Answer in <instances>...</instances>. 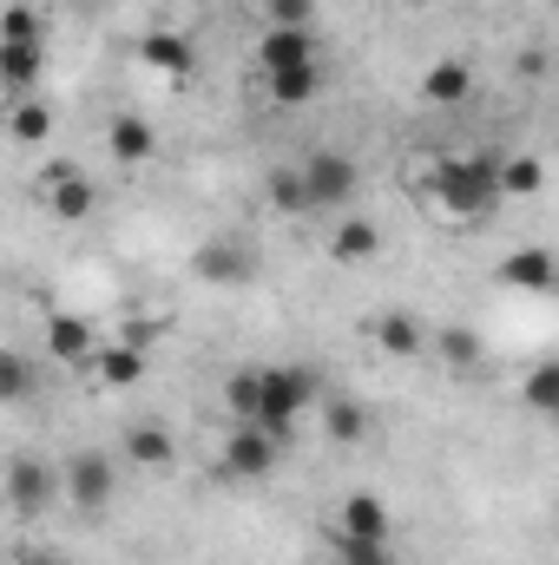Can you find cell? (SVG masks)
<instances>
[{"label": "cell", "instance_id": "1", "mask_svg": "<svg viewBox=\"0 0 559 565\" xmlns=\"http://www.w3.org/2000/svg\"><path fill=\"white\" fill-rule=\"evenodd\" d=\"M428 191L454 224H481L500 204V158H441Z\"/></svg>", "mask_w": 559, "mask_h": 565}, {"label": "cell", "instance_id": "2", "mask_svg": "<svg viewBox=\"0 0 559 565\" xmlns=\"http://www.w3.org/2000/svg\"><path fill=\"white\" fill-rule=\"evenodd\" d=\"M316 369H264V388H257V427L277 440V447H289V434H296V422H303V408L316 402Z\"/></svg>", "mask_w": 559, "mask_h": 565}, {"label": "cell", "instance_id": "3", "mask_svg": "<svg viewBox=\"0 0 559 565\" xmlns=\"http://www.w3.org/2000/svg\"><path fill=\"white\" fill-rule=\"evenodd\" d=\"M0 493H7V507H13L20 520H40V513L60 500V467H53L46 454L20 447V454H7V467H0Z\"/></svg>", "mask_w": 559, "mask_h": 565}, {"label": "cell", "instance_id": "4", "mask_svg": "<svg viewBox=\"0 0 559 565\" xmlns=\"http://www.w3.org/2000/svg\"><path fill=\"white\" fill-rule=\"evenodd\" d=\"M257 270H264V257H257V244L238 237V231H218V237H204V244L191 250V277L211 282V289H244Z\"/></svg>", "mask_w": 559, "mask_h": 565}, {"label": "cell", "instance_id": "5", "mask_svg": "<svg viewBox=\"0 0 559 565\" xmlns=\"http://www.w3.org/2000/svg\"><path fill=\"white\" fill-rule=\"evenodd\" d=\"M113 493H119L113 454L80 447V454H66V460H60V500H73L80 513H106V507H113Z\"/></svg>", "mask_w": 559, "mask_h": 565}, {"label": "cell", "instance_id": "6", "mask_svg": "<svg viewBox=\"0 0 559 565\" xmlns=\"http://www.w3.org/2000/svg\"><path fill=\"white\" fill-rule=\"evenodd\" d=\"M296 171H303V191H309L316 211H349V198L362 191V164H356L349 151H316V158H303Z\"/></svg>", "mask_w": 559, "mask_h": 565}, {"label": "cell", "instance_id": "7", "mask_svg": "<svg viewBox=\"0 0 559 565\" xmlns=\"http://www.w3.org/2000/svg\"><path fill=\"white\" fill-rule=\"evenodd\" d=\"M40 198H46V211H53L60 224H80V217L99 211V184H93L80 164H46V171H40Z\"/></svg>", "mask_w": 559, "mask_h": 565}, {"label": "cell", "instance_id": "8", "mask_svg": "<svg viewBox=\"0 0 559 565\" xmlns=\"http://www.w3.org/2000/svg\"><path fill=\"white\" fill-rule=\"evenodd\" d=\"M257 66H264V79L303 73V66H323V60H316V33H309V26H264V40H257Z\"/></svg>", "mask_w": 559, "mask_h": 565}, {"label": "cell", "instance_id": "9", "mask_svg": "<svg viewBox=\"0 0 559 565\" xmlns=\"http://www.w3.org/2000/svg\"><path fill=\"white\" fill-rule=\"evenodd\" d=\"M277 460H283V447L257 422L231 427V440H224V473H238V480H264V473H277Z\"/></svg>", "mask_w": 559, "mask_h": 565}, {"label": "cell", "instance_id": "10", "mask_svg": "<svg viewBox=\"0 0 559 565\" xmlns=\"http://www.w3.org/2000/svg\"><path fill=\"white\" fill-rule=\"evenodd\" d=\"M139 66L158 79H191L198 73V46L184 33H145L139 40Z\"/></svg>", "mask_w": 559, "mask_h": 565}, {"label": "cell", "instance_id": "11", "mask_svg": "<svg viewBox=\"0 0 559 565\" xmlns=\"http://www.w3.org/2000/svg\"><path fill=\"white\" fill-rule=\"evenodd\" d=\"M46 349H53L60 362H73V369H86V362H93V349H99V329H93V316H73V309L46 316Z\"/></svg>", "mask_w": 559, "mask_h": 565}, {"label": "cell", "instance_id": "12", "mask_svg": "<svg viewBox=\"0 0 559 565\" xmlns=\"http://www.w3.org/2000/svg\"><path fill=\"white\" fill-rule=\"evenodd\" d=\"M40 73H46V46L33 40H0V86L7 93H20V99H33V86H40Z\"/></svg>", "mask_w": 559, "mask_h": 565}, {"label": "cell", "instance_id": "13", "mask_svg": "<svg viewBox=\"0 0 559 565\" xmlns=\"http://www.w3.org/2000/svg\"><path fill=\"white\" fill-rule=\"evenodd\" d=\"M336 533H342V540H382V546H389V507H382L376 493H349Z\"/></svg>", "mask_w": 559, "mask_h": 565}, {"label": "cell", "instance_id": "14", "mask_svg": "<svg viewBox=\"0 0 559 565\" xmlns=\"http://www.w3.org/2000/svg\"><path fill=\"white\" fill-rule=\"evenodd\" d=\"M93 369H99L106 388H139L145 382V349L126 335V342H113V349H93Z\"/></svg>", "mask_w": 559, "mask_h": 565}, {"label": "cell", "instance_id": "15", "mask_svg": "<svg viewBox=\"0 0 559 565\" xmlns=\"http://www.w3.org/2000/svg\"><path fill=\"white\" fill-rule=\"evenodd\" d=\"M500 282L507 289H527V296H540V289H553V250H507V264H500Z\"/></svg>", "mask_w": 559, "mask_h": 565}, {"label": "cell", "instance_id": "16", "mask_svg": "<svg viewBox=\"0 0 559 565\" xmlns=\"http://www.w3.org/2000/svg\"><path fill=\"white\" fill-rule=\"evenodd\" d=\"M106 151H113L119 164H145V158L158 151V132H151L145 119H133V113H119V119L106 126Z\"/></svg>", "mask_w": 559, "mask_h": 565}, {"label": "cell", "instance_id": "17", "mask_svg": "<svg viewBox=\"0 0 559 565\" xmlns=\"http://www.w3.org/2000/svg\"><path fill=\"white\" fill-rule=\"evenodd\" d=\"M421 93H428L434 106H461V99L474 93V66H467V60H434L428 79H421Z\"/></svg>", "mask_w": 559, "mask_h": 565}, {"label": "cell", "instance_id": "18", "mask_svg": "<svg viewBox=\"0 0 559 565\" xmlns=\"http://www.w3.org/2000/svg\"><path fill=\"white\" fill-rule=\"evenodd\" d=\"M33 395H40V369H33V355L0 349V408H20V402H33Z\"/></svg>", "mask_w": 559, "mask_h": 565}, {"label": "cell", "instance_id": "19", "mask_svg": "<svg viewBox=\"0 0 559 565\" xmlns=\"http://www.w3.org/2000/svg\"><path fill=\"white\" fill-rule=\"evenodd\" d=\"M382 250V231L369 224V217H342V231L329 237V257L336 264H362V257H376Z\"/></svg>", "mask_w": 559, "mask_h": 565}, {"label": "cell", "instance_id": "20", "mask_svg": "<svg viewBox=\"0 0 559 565\" xmlns=\"http://www.w3.org/2000/svg\"><path fill=\"white\" fill-rule=\"evenodd\" d=\"M376 342H382L389 355H421V349H428V329H421V316H409V309H389V316L376 322Z\"/></svg>", "mask_w": 559, "mask_h": 565}, {"label": "cell", "instance_id": "21", "mask_svg": "<svg viewBox=\"0 0 559 565\" xmlns=\"http://www.w3.org/2000/svg\"><path fill=\"white\" fill-rule=\"evenodd\" d=\"M126 454H133L139 467H171V460H178L171 434H165L158 422H133V427H126Z\"/></svg>", "mask_w": 559, "mask_h": 565}, {"label": "cell", "instance_id": "22", "mask_svg": "<svg viewBox=\"0 0 559 565\" xmlns=\"http://www.w3.org/2000/svg\"><path fill=\"white\" fill-rule=\"evenodd\" d=\"M271 204H277L283 217H309V211H316L309 191H303V171H296V164H277V171H271Z\"/></svg>", "mask_w": 559, "mask_h": 565}, {"label": "cell", "instance_id": "23", "mask_svg": "<svg viewBox=\"0 0 559 565\" xmlns=\"http://www.w3.org/2000/svg\"><path fill=\"white\" fill-rule=\"evenodd\" d=\"M257 388H264V369H238V375L224 382V408H231V422H257Z\"/></svg>", "mask_w": 559, "mask_h": 565}, {"label": "cell", "instance_id": "24", "mask_svg": "<svg viewBox=\"0 0 559 565\" xmlns=\"http://www.w3.org/2000/svg\"><path fill=\"white\" fill-rule=\"evenodd\" d=\"M277 106H309L323 93V66H303V73H283V79H264Z\"/></svg>", "mask_w": 559, "mask_h": 565}, {"label": "cell", "instance_id": "25", "mask_svg": "<svg viewBox=\"0 0 559 565\" xmlns=\"http://www.w3.org/2000/svg\"><path fill=\"white\" fill-rule=\"evenodd\" d=\"M547 184V164L540 158H507L500 164V198H534Z\"/></svg>", "mask_w": 559, "mask_h": 565}, {"label": "cell", "instance_id": "26", "mask_svg": "<svg viewBox=\"0 0 559 565\" xmlns=\"http://www.w3.org/2000/svg\"><path fill=\"white\" fill-rule=\"evenodd\" d=\"M7 132H13L20 145H40L46 132H53V113H46L40 99H20V106L7 113Z\"/></svg>", "mask_w": 559, "mask_h": 565}, {"label": "cell", "instance_id": "27", "mask_svg": "<svg viewBox=\"0 0 559 565\" xmlns=\"http://www.w3.org/2000/svg\"><path fill=\"white\" fill-rule=\"evenodd\" d=\"M434 349H441L447 369H474L481 362V335L474 329H434Z\"/></svg>", "mask_w": 559, "mask_h": 565}, {"label": "cell", "instance_id": "28", "mask_svg": "<svg viewBox=\"0 0 559 565\" xmlns=\"http://www.w3.org/2000/svg\"><path fill=\"white\" fill-rule=\"evenodd\" d=\"M520 395H527V408H534V415H559V362H540V369L527 375V388H520Z\"/></svg>", "mask_w": 559, "mask_h": 565}, {"label": "cell", "instance_id": "29", "mask_svg": "<svg viewBox=\"0 0 559 565\" xmlns=\"http://www.w3.org/2000/svg\"><path fill=\"white\" fill-rule=\"evenodd\" d=\"M369 434V415L356 408V402H329V440H342V447H356Z\"/></svg>", "mask_w": 559, "mask_h": 565}, {"label": "cell", "instance_id": "30", "mask_svg": "<svg viewBox=\"0 0 559 565\" xmlns=\"http://www.w3.org/2000/svg\"><path fill=\"white\" fill-rule=\"evenodd\" d=\"M264 26H316V0H264Z\"/></svg>", "mask_w": 559, "mask_h": 565}, {"label": "cell", "instance_id": "31", "mask_svg": "<svg viewBox=\"0 0 559 565\" xmlns=\"http://www.w3.org/2000/svg\"><path fill=\"white\" fill-rule=\"evenodd\" d=\"M336 559L342 565H395L382 540H342V533H336Z\"/></svg>", "mask_w": 559, "mask_h": 565}, {"label": "cell", "instance_id": "32", "mask_svg": "<svg viewBox=\"0 0 559 565\" xmlns=\"http://www.w3.org/2000/svg\"><path fill=\"white\" fill-rule=\"evenodd\" d=\"M0 40H27V46H33V40H40L33 7H7V13H0Z\"/></svg>", "mask_w": 559, "mask_h": 565}, {"label": "cell", "instance_id": "33", "mask_svg": "<svg viewBox=\"0 0 559 565\" xmlns=\"http://www.w3.org/2000/svg\"><path fill=\"white\" fill-rule=\"evenodd\" d=\"M20 565H73V559H66V553H40V546H27V553H20Z\"/></svg>", "mask_w": 559, "mask_h": 565}]
</instances>
